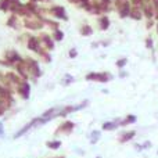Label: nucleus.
<instances>
[{"mask_svg": "<svg viewBox=\"0 0 158 158\" xmlns=\"http://www.w3.org/2000/svg\"><path fill=\"white\" fill-rule=\"evenodd\" d=\"M137 121V116L133 115V114H129V115L125 116V119L121 121V126H126V125H130V123H135Z\"/></svg>", "mask_w": 158, "mask_h": 158, "instance_id": "nucleus-11", "label": "nucleus"}, {"mask_svg": "<svg viewBox=\"0 0 158 158\" xmlns=\"http://www.w3.org/2000/svg\"><path fill=\"white\" fill-rule=\"evenodd\" d=\"M126 76V72H121V78H125Z\"/></svg>", "mask_w": 158, "mask_h": 158, "instance_id": "nucleus-24", "label": "nucleus"}, {"mask_svg": "<svg viewBox=\"0 0 158 158\" xmlns=\"http://www.w3.org/2000/svg\"><path fill=\"white\" fill-rule=\"evenodd\" d=\"M4 135V128H3V123L0 122V136H3Z\"/></svg>", "mask_w": 158, "mask_h": 158, "instance_id": "nucleus-23", "label": "nucleus"}, {"mask_svg": "<svg viewBox=\"0 0 158 158\" xmlns=\"http://www.w3.org/2000/svg\"><path fill=\"white\" fill-rule=\"evenodd\" d=\"M151 142H148V140H146V142H143L142 144H135L133 147H135V150L136 151H139V153H142V151H144V150H148V148H151Z\"/></svg>", "mask_w": 158, "mask_h": 158, "instance_id": "nucleus-10", "label": "nucleus"}, {"mask_svg": "<svg viewBox=\"0 0 158 158\" xmlns=\"http://www.w3.org/2000/svg\"><path fill=\"white\" fill-rule=\"evenodd\" d=\"M6 57H7V60H8V63H17V61H21V58H20V56L17 54L16 51H8L7 54H6Z\"/></svg>", "mask_w": 158, "mask_h": 158, "instance_id": "nucleus-12", "label": "nucleus"}, {"mask_svg": "<svg viewBox=\"0 0 158 158\" xmlns=\"http://www.w3.org/2000/svg\"><path fill=\"white\" fill-rule=\"evenodd\" d=\"M146 46H147V49L153 47V40H151V39H147V42H146Z\"/></svg>", "mask_w": 158, "mask_h": 158, "instance_id": "nucleus-22", "label": "nucleus"}, {"mask_svg": "<svg viewBox=\"0 0 158 158\" xmlns=\"http://www.w3.org/2000/svg\"><path fill=\"white\" fill-rule=\"evenodd\" d=\"M96 158H101V157H96Z\"/></svg>", "mask_w": 158, "mask_h": 158, "instance_id": "nucleus-25", "label": "nucleus"}, {"mask_svg": "<svg viewBox=\"0 0 158 158\" xmlns=\"http://www.w3.org/2000/svg\"><path fill=\"white\" fill-rule=\"evenodd\" d=\"M51 13H53V14H54L56 17H58V18H64V20L67 18V17H65V11H64L63 7H53V8H51Z\"/></svg>", "mask_w": 158, "mask_h": 158, "instance_id": "nucleus-13", "label": "nucleus"}, {"mask_svg": "<svg viewBox=\"0 0 158 158\" xmlns=\"http://www.w3.org/2000/svg\"><path fill=\"white\" fill-rule=\"evenodd\" d=\"M17 92H18V95L21 96L24 100H28L29 95H31V85H29V82L22 80L21 83L18 85V87H17Z\"/></svg>", "mask_w": 158, "mask_h": 158, "instance_id": "nucleus-3", "label": "nucleus"}, {"mask_svg": "<svg viewBox=\"0 0 158 158\" xmlns=\"http://www.w3.org/2000/svg\"><path fill=\"white\" fill-rule=\"evenodd\" d=\"M74 128H75V123L72 121H64L60 126L57 128V132L56 133H64V135H69L71 132L74 130Z\"/></svg>", "mask_w": 158, "mask_h": 158, "instance_id": "nucleus-5", "label": "nucleus"}, {"mask_svg": "<svg viewBox=\"0 0 158 158\" xmlns=\"http://www.w3.org/2000/svg\"><path fill=\"white\" fill-rule=\"evenodd\" d=\"M25 65H26V71H28V74L29 75L35 76V78H39V76H40V69H39V65H37V63L35 61V60L26 58Z\"/></svg>", "mask_w": 158, "mask_h": 158, "instance_id": "nucleus-2", "label": "nucleus"}, {"mask_svg": "<svg viewBox=\"0 0 158 158\" xmlns=\"http://www.w3.org/2000/svg\"><path fill=\"white\" fill-rule=\"evenodd\" d=\"M101 137V130H97V129H93L89 135V143L90 144H96V143L100 140Z\"/></svg>", "mask_w": 158, "mask_h": 158, "instance_id": "nucleus-8", "label": "nucleus"}, {"mask_svg": "<svg viewBox=\"0 0 158 158\" xmlns=\"http://www.w3.org/2000/svg\"><path fill=\"white\" fill-rule=\"evenodd\" d=\"M100 25H101V29H107L108 25H110V21L107 17H101L100 18Z\"/></svg>", "mask_w": 158, "mask_h": 158, "instance_id": "nucleus-16", "label": "nucleus"}, {"mask_svg": "<svg viewBox=\"0 0 158 158\" xmlns=\"http://www.w3.org/2000/svg\"><path fill=\"white\" fill-rule=\"evenodd\" d=\"M54 37H56L57 40H61V39L64 37V33L63 32H60V31H56L54 32Z\"/></svg>", "mask_w": 158, "mask_h": 158, "instance_id": "nucleus-20", "label": "nucleus"}, {"mask_svg": "<svg viewBox=\"0 0 158 158\" xmlns=\"http://www.w3.org/2000/svg\"><path fill=\"white\" fill-rule=\"evenodd\" d=\"M80 33H82V35H90V33H92V29H90L89 26H85V28H82Z\"/></svg>", "mask_w": 158, "mask_h": 158, "instance_id": "nucleus-19", "label": "nucleus"}, {"mask_svg": "<svg viewBox=\"0 0 158 158\" xmlns=\"http://www.w3.org/2000/svg\"><path fill=\"white\" fill-rule=\"evenodd\" d=\"M157 154H158V151H157Z\"/></svg>", "mask_w": 158, "mask_h": 158, "instance_id": "nucleus-26", "label": "nucleus"}, {"mask_svg": "<svg viewBox=\"0 0 158 158\" xmlns=\"http://www.w3.org/2000/svg\"><path fill=\"white\" fill-rule=\"evenodd\" d=\"M136 136V132L135 130H126V132H123L121 136H119V143H128V142H130L133 137Z\"/></svg>", "mask_w": 158, "mask_h": 158, "instance_id": "nucleus-7", "label": "nucleus"}, {"mask_svg": "<svg viewBox=\"0 0 158 158\" xmlns=\"http://www.w3.org/2000/svg\"><path fill=\"white\" fill-rule=\"evenodd\" d=\"M75 79L72 78V76H71V75H65V76H64V79H63V85H65V86H67V85H69V83H72V82H74Z\"/></svg>", "mask_w": 158, "mask_h": 158, "instance_id": "nucleus-17", "label": "nucleus"}, {"mask_svg": "<svg viewBox=\"0 0 158 158\" xmlns=\"http://www.w3.org/2000/svg\"><path fill=\"white\" fill-rule=\"evenodd\" d=\"M119 13H121V17L129 16V4L128 3H123V6L119 7Z\"/></svg>", "mask_w": 158, "mask_h": 158, "instance_id": "nucleus-15", "label": "nucleus"}, {"mask_svg": "<svg viewBox=\"0 0 158 158\" xmlns=\"http://www.w3.org/2000/svg\"><path fill=\"white\" fill-rule=\"evenodd\" d=\"M76 54H78V53H76V50H75V49H72V50L69 51V57L74 58V57H76Z\"/></svg>", "mask_w": 158, "mask_h": 158, "instance_id": "nucleus-21", "label": "nucleus"}, {"mask_svg": "<svg viewBox=\"0 0 158 158\" xmlns=\"http://www.w3.org/2000/svg\"><path fill=\"white\" fill-rule=\"evenodd\" d=\"M28 47L33 50V51H40L39 50V40H37L35 36H31L29 37V40H28Z\"/></svg>", "mask_w": 158, "mask_h": 158, "instance_id": "nucleus-9", "label": "nucleus"}, {"mask_svg": "<svg viewBox=\"0 0 158 158\" xmlns=\"http://www.w3.org/2000/svg\"><path fill=\"white\" fill-rule=\"evenodd\" d=\"M119 126H121V119H119V118H115V119H112V121L104 122L103 126H101V130H108V132L116 130Z\"/></svg>", "mask_w": 158, "mask_h": 158, "instance_id": "nucleus-6", "label": "nucleus"}, {"mask_svg": "<svg viewBox=\"0 0 158 158\" xmlns=\"http://www.w3.org/2000/svg\"><path fill=\"white\" fill-rule=\"evenodd\" d=\"M112 79V75L107 74V72H90L86 75V80H96V82H101L105 83Z\"/></svg>", "mask_w": 158, "mask_h": 158, "instance_id": "nucleus-1", "label": "nucleus"}, {"mask_svg": "<svg viewBox=\"0 0 158 158\" xmlns=\"http://www.w3.org/2000/svg\"><path fill=\"white\" fill-rule=\"evenodd\" d=\"M36 123H37V118H33L31 122H28L25 126H22L20 130L17 132V133H14V139H18V137H21V136H24L25 133H28V132L31 130V129H33V128H36Z\"/></svg>", "mask_w": 158, "mask_h": 158, "instance_id": "nucleus-4", "label": "nucleus"}, {"mask_svg": "<svg viewBox=\"0 0 158 158\" xmlns=\"http://www.w3.org/2000/svg\"><path fill=\"white\" fill-rule=\"evenodd\" d=\"M46 147L51 148V150H58L61 147V142L60 140H50V142H46Z\"/></svg>", "mask_w": 158, "mask_h": 158, "instance_id": "nucleus-14", "label": "nucleus"}, {"mask_svg": "<svg viewBox=\"0 0 158 158\" xmlns=\"http://www.w3.org/2000/svg\"><path fill=\"white\" fill-rule=\"evenodd\" d=\"M126 63H128L126 58H121V60L116 61V67H118V68H123V67L126 65Z\"/></svg>", "mask_w": 158, "mask_h": 158, "instance_id": "nucleus-18", "label": "nucleus"}]
</instances>
